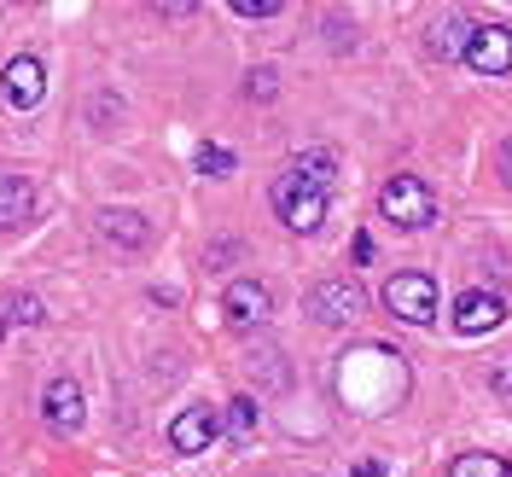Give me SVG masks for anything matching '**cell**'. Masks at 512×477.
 Wrapping results in <instances>:
<instances>
[{"label": "cell", "instance_id": "30bf717a", "mask_svg": "<svg viewBox=\"0 0 512 477\" xmlns=\"http://www.w3.org/2000/svg\"><path fill=\"white\" fill-rule=\"evenodd\" d=\"M41 94H47L41 59H12V64H6V105H12V111H35Z\"/></svg>", "mask_w": 512, "mask_h": 477}, {"label": "cell", "instance_id": "4fadbf2b", "mask_svg": "<svg viewBox=\"0 0 512 477\" xmlns=\"http://www.w3.org/2000/svg\"><path fill=\"white\" fill-rule=\"evenodd\" d=\"M472 18H443L437 30H431V53L437 59H466V47H472Z\"/></svg>", "mask_w": 512, "mask_h": 477}, {"label": "cell", "instance_id": "3957f363", "mask_svg": "<svg viewBox=\"0 0 512 477\" xmlns=\"http://www.w3.org/2000/svg\"><path fill=\"white\" fill-rule=\"evenodd\" d=\"M384 303H390V315H402L408 326H431L437 286H431V274H396V280H384Z\"/></svg>", "mask_w": 512, "mask_h": 477}, {"label": "cell", "instance_id": "5bb4252c", "mask_svg": "<svg viewBox=\"0 0 512 477\" xmlns=\"http://www.w3.org/2000/svg\"><path fill=\"white\" fill-rule=\"evenodd\" d=\"M448 477H512V460H501V454H454Z\"/></svg>", "mask_w": 512, "mask_h": 477}, {"label": "cell", "instance_id": "44dd1931", "mask_svg": "<svg viewBox=\"0 0 512 477\" xmlns=\"http://www.w3.org/2000/svg\"><path fill=\"white\" fill-rule=\"evenodd\" d=\"M355 477H384V466H379V460H361V466H355Z\"/></svg>", "mask_w": 512, "mask_h": 477}, {"label": "cell", "instance_id": "d6986e66", "mask_svg": "<svg viewBox=\"0 0 512 477\" xmlns=\"http://www.w3.org/2000/svg\"><path fill=\"white\" fill-rule=\"evenodd\" d=\"M489 384H495L501 396H512V367H501V373H495V379H489Z\"/></svg>", "mask_w": 512, "mask_h": 477}, {"label": "cell", "instance_id": "52a82bcc", "mask_svg": "<svg viewBox=\"0 0 512 477\" xmlns=\"http://www.w3.org/2000/svg\"><path fill=\"white\" fill-rule=\"evenodd\" d=\"M501 315H507V303H501L495 291H460V303H454V332L478 338L489 326H501Z\"/></svg>", "mask_w": 512, "mask_h": 477}, {"label": "cell", "instance_id": "277c9868", "mask_svg": "<svg viewBox=\"0 0 512 477\" xmlns=\"http://www.w3.org/2000/svg\"><path fill=\"white\" fill-rule=\"evenodd\" d=\"M466 64L478 76H507L512 70V30L507 24H478L472 30V47H466Z\"/></svg>", "mask_w": 512, "mask_h": 477}, {"label": "cell", "instance_id": "6da1fadb", "mask_svg": "<svg viewBox=\"0 0 512 477\" xmlns=\"http://www.w3.org/2000/svg\"><path fill=\"white\" fill-rule=\"evenodd\" d=\"M379 210L390 227H402V233H414V227H425L431 216H437V192L425 187L419 175H390L379 192Z\"/></svg>", "mask_w": 512, "mask_h": 477}, {"label": "cell", "instance_id": "7402d4cb", "mask_svg": "<svg viewBox=\"0 0 512 477\" xmlns=\"http://www.w3.org/2000/svg\"><path fill=\"white\" fill-rule=\"evenodd\" d=\"M0 332H6V326H0Z\"/></svg>", "mask_w": 512, "mask_h": 477}, {"label": "cell", "instance_id": "9a60e30c", "mask_svg": "<svg viewBox=\"0 0 512 477\" xmlns=\"http://www.w3.org/2000/svg\"><path fill=\"white\" fill-rule=\"evenodd\" d=\"M41 320V303L35 297H24V291H6L0 297V326H35Z\"/></svg>", "mask_w": 512, "mask_h": 477}, {"label": "cell", "instance_id": "7a4b0ae2", "mask_svg": "<svg viewBox=\"0 0 512 477\" xmlns=\"http://www.w3.org/2000/svg\"><path fill=\"white\" fill-rule=\"evenodd\" d=\"M274 210H280V222H286L291 233H315V227L326 222V192L309 187L297 169H286V175L274 181Z\"/></svg>", "mask_w": 512, "mask_h": 477}, {"label": "cell", "instance_id": "ffe728a7", "mask_svg": "<svg viewBox=\"0 0 512 477\" xmlns=\"http://www.w3.org/2000/svg\"><path fill=\"white\" fill-rule=\"evenodd\" d=\"M501 181H507V187H512V140H507V146H501Z\"/></svg>", "mask_w": 512, "mask_h": 477}, {"label": "cell", "instance_id": "9c48e42d", "mask_svg": "<svg viewBox=\"0 0 512 477\" xmlns=\"http://www.w3.org/2000/svg\"><path fill=\"white\" fill-rule=\"evenodd\" d=\"M94 227H99V239L117 245V251H146V239H152V222L134 216V210H99Z\"/></svg>", "mask_w": 512, "mask_h": 477}, {"label": "cell", "instance_id": "7c38bea8", "mask_svg": "<svg viewBox=\"0 0 512 477\" xmlns=\"http://www.w3.org/2000/svg\"><path fill=\"white\" fill-rule=\"evenodd\" d=\"M35 210V187L24 181V175H0V227H18L30 222Z\"/></svg>", "mask_w": 512, "mask_h": 477}, {"label": "cell", "instance_id": "ba28073f", "mask_svg": "<svg viewBox=\"0 0 512 477\" xmlns=\"http://www.w3.org/2000/svg\"><path fill=\"white\" fill-rule=\"evenodd\" d=\"M222 309L233 326H251V320H268V309H274V291L262 286V280H233L222 297Z\"/></svg>", "mask_w": 512, "mask_h": 477}, {"label": "cell", "instance_id": "8992f818", "mask_svg": "<svg viewBox=\"0 0 512 477\" xmlns=\"http://www.w3.org/2000/svg\"><path fill=\"white\" fill-rule=\"evenodd\" d=\"M309 309H315L320 326H344V320L361 315V291L350 280H320L315 297H309Z\"/></svg>", "mask_w": 512, "mask_h": 477}, {"label": "cell", "instance_id": "e0dca14e", "mask_svg": "<svg viewBox=\"0 0 512 477\" xmlns=\"http://www.w3.org/2000/svg\"><path fill=\"white\" fill-rule=\"evenodd\" d=\"M198 169L204 175H233V152L227 146H198Z\"/></svg>", "mask_w": 512, "mask_h": 477}, {"label": "cell", "instance_id": "5b68a950", "mask_svg": "<svg viewBox=\"0 0 512 477\" xmlns=\"http://www.w3.org/2000/svg\"><path fill=\"white\" fill-rule=\"evenodd\" d=\"M216 431H222V419L210 414L204 402H198V408H181V414L169 419V448H181V454H204V448L216 443Z\"/></svg>", "mask_w": 512, "mask_h": 477}, {"label": "cell", "instance_id": "8fae6325", "mask_svg": "<svg viewBox=\"0 0 512 477\" xmlns=\"http://www.w3.org/2000/svg\"><path fill=\"white\" fill-rule=\"evenodd\" d=\"M41 414H47L53 431H76V425H82V390H76L70 379H53L47 396H41Z\"/></svg>", "mask_w": 512, "mask_h": 477}, {"label": "cell", "instance_id": "ac0fdd59", "mask_svg": "<svg viewBox=\"0 0 512 477\" xmlns=\"http://www.w3.org/2000/svg\"><path fill=\"white\" fill-rule=\"evenodd\" d=\"M233 12H239V18H274L280 0H233Z\"/></svg>", "mask_w": 512, "mask_h": 477}, {"label": "cell", "instance_id": "2e32d148", "mask_svg": "<svg viewBox=\"0 0 512 477\" xmlns=\"http://www.w3.org/2000/svg\"><path fill=\"white\" fill-rule=\"evenodd\" d=\"M227 431H233L239 443H251V437H256V402H251V396H239V402L227 408Z\"/></svg>", "mask_w": 512, "mask_h": 477}]
</instances>
